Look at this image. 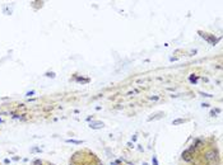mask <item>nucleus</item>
I'll return each instance as SVG.
<instances>
[{
	"mask_svg": "<svg viewBox=\"0 0 223 165\" xmlns=\"http://www.w3.org/2000/svg\"><path fill=\"white\" fill-rule=\"evenodd\" d=\"M205 159L208 163H215L217 159H218V152L215 150H209L205 152Z\"/></svg>",
	"mask_w": 223,
	"mask_h": 165,
	"instance_id": "f257e3e1",
	"label": "nucleus"
},
{
	"mask_svg": "<svg viewBox=\"0 0 223 165\" xmlns=\"http://www.w3.org/2000/svg\"><path fill=\"white\" fill-rule=\"evenodd\" d=\"M105 127V123L102 121H92L89 123V128L92 130H102Z\"/></svg>",
	"mask_w": 223,
	"mask_h": 165,
	"instance_id": "f03ea898",
	"label": "nucleus"
},
{
	"mask_svg": "<svg viewBox=\"0 0 223 165\" xmlns=\"http://www.w3.org/2000/svg\"><path fill=\"white\" fill-rule=\"evenodd\" d=\"M181 158H182L184 161H191L193 160V152H190L189 150H185L181 154Z\"/></svg>",
	"mask_w": 223,
	"mask_h": 165,
	"instance_id": "7ed1b4c3",
	"label": "nucleus"
},
{
	"mask_svg": "<svg viewBox=\"0 0 223 165\" xmlns=\"http://www.w3.org/2000/svg\"><path fill=\"white\" fill-rule=\"evenodd\" d=\"M163 116H165V113H163V112H158V113H156V114H152V117H149V118H148V122L156 121V119H161Z\"/></svg>",
	"mask_w": 223,
	"mask_h": 165,
	"instance_id": "20e7f679",
	"label": "nucleus"
},
{
	"mask_svg": "<svg viewBox=\"0 0 223 165\" xmlns=\"http://www.w3.org/2000/svg\"><path fill=\"white\" fill-rule=\"evenodd\" d=\"M185 122H187V119H185V118H177V119H173V121H172V125H173V126H177V125L185 123Z\"/></svg>",
	"mask_w": 223,
	"mask_h": 165,
	"instance_id": "39448f33",
	"label": "nucleus"
},
{
	"mask_svg": "<svg viewBox=\"0 0 223 165\" xmlns=\"http://www.w3.org/2000/svg\"><path fill=\"white\" fill-rule=\"evenodd\" d=\"M68 143H75V145H80L82 141H78V140H67Z\"/></svg>",
	"mask_w": 223,
	"mask_h": 165,
	"instance_id": "423d86ee",
	"label": "nucleus"
},
{
	"mask_svg": "<svg viewBox=\"0 0 223 165\" xmlns=\"http://www.w3.org/2000/svg\"><path fill=\"white\" fill-rule=\"evenodd\" d=\"M218 113H221V109H219V108H215V109H213V110L210 112V114L213 116V117H214L215 114H218Z\"/></svg>",
	"mask_w": 223,
	"mask_h": 165,
	"instance_id": "0eeeda50",
	"label": "nucleus"
},
{
	"mask_svg": "<svg viewBox=\"0 0 223 165\" xmlns=\"http://www.w3.org/2000/svg\"><path fill=\"white\" fill-rule=\"evenodd\" d=\"M199 94H200V95H203V97H205V98H212V97H213V95H212V94L204 93V92H199Z\"/></svg>",
	"mask_w": 223,
	"mask_h": 165,
	"instance_id": "6e6552de",
	"label": "nucleus"
},
{
	"mask_svg": "<svg viewBox=\"0 0 223 165\" xmlns=\"http://www.w3.org/2000/svg\"><path fill=\"white\" fill-rule=\"evenodd\" d=\"M152 165H158V160H157V156L152 158Z\"/></svg>",
	"mask_w": 223,
	"mask_h": 165,
	"instance_id": "1a4fd4ad",
	"label": "nucleus"
},
{
	"mask_svg": "<svg viewBox=\"0 0 223 165\" xmlns=\"http://www.w3.org/2000/svg\"><path fill=\"white\" fill-rule=\"evenodd\" d=\"M32 165H42V161L40 159H36V160H33V163H32Z\"/></svg>",
	"mask_w": 223,
	"mask_h": 165,
	"instance_id": "9d476101",
	"label": "nucleus"
},
{
	"mask_svg": "<svg viewBox=\"0 0 223 165\" xmlns=\"http://www.w3.org/2000/svg\"><path fill=\"white\" fill-rule=\"evenodd\" d=\"M46 76H47V78H52V79H54L56 75H55V72H46Z\"/></svg>",
	"mask_w": 223,
	"mask_h": 165,
	"instance_id": "9b49d317",
	"label": "nucleus"
},
{
	"mask_svg": "<svg viewBox=\"0 0 223 165\" xmlns=\"http://www.w3.org/2000/svg\"><path fill=\"white\" fill-rule=\"evenodd\" d=\"M190 81H191V83H197V76L191 75V76H190Z\"/></svg>",
	"mask_w": 223,
	"mask_h": 165,
	"instance_id": "f8f14e48",
	"label": "nucleus"
},
{
	"mask_svg": "<svg viewBox=\"0 0 223 165\" xmlns=\"http://www.w3.org/2000/svg\"><path fill=\"white\" fill-rule=\"evenodd\" d=\"M202 107H203V108H208L209 104H208V103H202Z\"/></svg>",
	"mask_w": 223,
	"mask_h": 165,
	"instance_id": "ddd939ff",
	"label": "nucleus"
},
{
	"mask_svg": "<svg viewBox=\"0 0 223 165\" xmlns=\"http://www.w3.org/2000/svg\"><path fill=\"white\" fill-rule=\"evenodd\" d=\"M149 99H150V100H158L160 97H149Z\"/></svg>",
	"mask_w": 223,
	"mask_h": 165,
	"instance_id": "4468645a",
	"label": "nucleus"
},
{
	"mask_svg": "<svg viewBox=\"0 0 223 165\" xmlns=\"http://www.w3.org/2000/svg\"><path fill=\"white\" fill-rule=\"evenodd\" d=\"M32 94H35V92H33V90H32V92H29V93H27V97H31Z\"/></svg>",
	"mask_w": 223,
	"mask_h": 165,
	"instance_id": "2eb2a0df",
	"label": "nucleus"
},
{
	"mask_svg": "<svg viewBox=\"0 0 223 165\" xmlns=\"http://www.w3.org/2000/svg\"><path fill=\"white\" fill-rule=\"evenodd\" d=\"M119 163H120V161H119V160H116V161H113V163H111V165H119Z\"/></svg>",
	"mask_w": 223,
	"mask_h": 165,
	"instance_id": "dca6fc26",
	"label": "nucleus"
},
{
	"mask_svg": "<svg viewBox=\"0 0 223 165\" xmlns=\"http://www.w3.org/2000/svg\"><path fill=\"white\" fill-rule=\"evenodd\" d=\"M128 146H129V147H134V146H133V143H132V142H128Z\"/></svg>",
	"mask_w": 223,
	"mask_h": 165,
	"instance_id": "f3484780",
	"label": "nucleus"
},
{
	"mask_svg": "<svg viewBox=\"0 0 223 165\" xmlns=\"http://www.w3.org/2000/svg\"><path fill=\"white\" fill-rule=\"evenodd\" d=\"M142 165H149V164H148V163H143Z\"/></svg>",
	"mask_w": 223,
	"mask_h": 165,
	"instance_id": "a211bd4d",
	"label": "nucleus"
},
{
	"mask_svg": "<svg viewBox=\"0 0 223 165\" xmlns=\"http://www.w3.org/2000/svg\"><path fill=\"white\" fill-rule=\"evenodd\" d=\"M129 165H134V164H132V163H129Z\"/></svg>",
	"mask_w": 223,
	"mask_h": 165,
	"instance_id": "6ab92c4d",
	"label": "nucleus"
},
{
	"mask_svg": "<svg viewBox=\"0 0 223 165\" xmlns=\"http://www.w3.org/2000/svg\"><path fill=\"white\" fill-rule=\"evenodd\" d=\"M69 165H74V164H69Z\"/></svg>",
	"mask_w": 223,
	"mask_h": 165,
	"instance_id": "aec40b11",
	"label": "nucleus"
},
{
	"mask_svg": "<svg viewBox=\"0 0 223 165\" xmlns=\"http://www.w3.org/2000/svg\"><path fill=\"white\" fill-rule=\"evenodd\" d=\"M50 165H54V164H50Z\"/></svg>",
	"mask_w": 223,
	"mask_h": 165,
	"instance_id": "412c9836",
	"label": "nucleus"
}]
</instances>
